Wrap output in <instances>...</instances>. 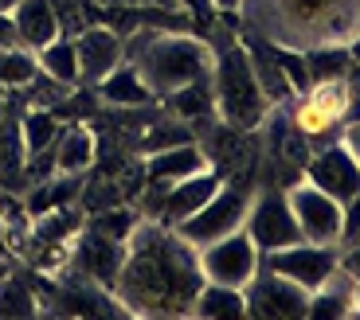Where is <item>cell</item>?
Segmentation results:
<instances>
[{"label":"cell","mask_w":360,"mask_h":320,"mask_svg":"<svg viewBox=\"0 0 360 320\" xmlns=\"http://www.w3.org/2000/svg\"><path fill=\"white\" fill-rule=\"evenodd\" d=\"M12 20H16L20 44L32 47V51H39L51 39H59V20H55L51 0H20L16 8H12Z\"/></svg>","instance_id":"18"},{"label":"cell","mask_w":360,"mask_h":320,"mask_svg":"<svg viewBox=\"0 0 360 320\" xmlns=\"http://www.w3.org/2000/svg\"><path fill=\"white\" fill-rule=\"evenodd\" d=\"M86 4H90V8H122V4H126V0H86Z\"/></svg>","instance_id":"36"},{"label":"cell","mask_w":360,"mask_h":320,"mask_svg":"<svg viewBox=\"0 0 360 320\" xmlns=\"http://www.w3.org/2000/svg\"><path fill=\"white\" fill-rule=\"evenodd\" d=\"M161 106L169 109L172 117H180V121H204V117L216 114V94H212V74L207 79H196L188 82V86L172 90V94H165Z\"/></svg>","instance_id":"22"},{"label":"cell","mask_w":360,"mask_h":320,"mask_svg":"<svg viewBox=\"0 0 360 320\" xmlns=\"http://www.w3.org/2000/svg\"><path fill=\"white\" fill-rule=\"evenodd\" d=\"M39 316V297L16 274H0V320H32Z\"/></svg>","instance_id":"26"},{"label":"cell","mask_w":360,"mask_h":320,"mask_svg":"<svg viewBox=\"0 0 360 320\" xmlns=\"http://www.w3.org/2000/svg\"><path fill=\"white\" fill-rule=\"evenodd\" d=\"M137 219L141 215L137 211H129V207H102V211H94L86 219V227L90 231H98V234H106V239H114V242H126L129 234H134V227H137Z\"/></svg>","instance_id":"29"},{"label":"cell","mask_w":360,"mask_h":320,"mask_svg":"<svg viewBox=\"0 0 360 320\" xmlns=\"http://www.w3.org/2000/svg\"><path fill=\"white\" fill-rule=\"evenodd\" d=\"M122 262H126V242H114L106 234L90 231L86 222H82V231L71 239V269L82 274L86 281L110 289V293H114V281L122 274Z\"/></svg>","instance_id":"13"},{"label":"cell","mask_w":360,"mask_h":320,"mask_svg":"<svg viewBox=\"0 0 360 320\" xmlns=\"http://www.w3.org/2000/svg\"><path fill=\"white\" fill-rule=\"evenodd\" d=\"M75 59H79V82L98 86L117 62H126V47H122V36L114 27L90 24L75 36Z\"/></svg>","instance_id":"14"},{"label":"cell","mask_w":360,"mask_h":320,"mask_svg":"<svg viewBox=\"0 0 360 320\" xmlns=\"http://www.w3.org/2000/svg\"><path fill=\"white\" fill-rule=\"evenodd\" d=\"M352 316V277L345 269H333V277L309 293L306 320H345Z\"/></svg>","instance_id":"20"},{"label":"cell","mask_w":360,"mask_h":320,"mask_svg":"<svg viewBox=\"0 0 360 320\" xmlns=\"http://www.w3.org/2000/svg\"><path fill=\"white\" fill-rule=\"evenodd\" d=\"M39 74V59L32 47H8L0 51V86L4 90H24Z\"/></svg>","instance_id":"28"},{"label":"cell","mask_w":360,"mask_h":320,"mask_svg":"<svg viewBox=\"0 0 360 320\" xmlns=\"http://www.w3.org/2000/svg\"><path fill=\"white\" fill-rule=\"evenodd\" d=\"M82 222H86V211H79L75 204L51 207V211L32 219V239L36 242H71L82 231Z\"/></svg>","instance_id":"24"},{"label":"cell","mask_w":360,"mask_h":320,"mask_svg":"<svg viewBox=\"0 0 360 320\" xmlns=\"http://www.w3.org/2000/svg\"><path fill=\"white\" fill-rule=\"evenodd\" d=\"M349 55H352V67H356V71H360V36H356V39H352V44H349Z\"/></svg>","instance_id":"38"},{"label":"cell","mask_w":360,"mask_h":320,"mask_svg":"<svg viewBox=\"0 0 360 320\" xmlns=\"http://www.w3.org/2000/svg\"><path fill=\"white\" fill-rule=\"evenodd\" d=\"M306 67L314 82H333V79H349L352 71V55L345 44H321V47H306Z\"/></svg>","instance_id":"25"},{"label":"cell","mask_w":360,"mask_h":320,"mask_svg":"<svg viewBox=\"0 0 360 320\" xmlns=\"http://www.w3.org/2000/svg\"><path fill=\"white\" fill-rule=\"evenodd\" d=\"M16 4H20V0H0V12H12Z\"/></svg>","instance_id":"39"},{"label":"cell","mask_w":360,"mask_h":320,"mask_svg":"<svg viewBox=\"0 0 360 320\" xmlns=\"http://www.w3.org/2000/svg\"><path fill=\"white\" fill-rule=\"evenodd\" d=\"M0 254H4V222H0Z\"/></svg>","instance_id":"40"},{"label":"cell","mask_w":360,"mask_h":320,"mask_svg":"<svg viewBox=\"0 0 360 320\" xmlns=\"http://www.w3.org/2000/svg\"><path fill=\"white\" fill-rule=\"evenodd\" d=\"M337 269H345L352 281L360 277V239H352L349 250H345V254H337Z\"/></svg>","instance_id":"32"},{"label":"cell","mask_w":360,"mask_h":320,"mask_svg":"<svg viewBox=\"0 0 360 320\" xmlns=\"http://www.w3.org/2000/svg\"><path fill=\"white\" fill-rule=\"evenodd\" d=\"M212 94H216V114L224 117L227 129L239 133H255L266 125L270 102L262 94L259 79H255L251 55H247L243 39H227L216 51L212 62Z\"/></svg>","instance_id":"4"},{"label":"cell","mask_w":360,"mask_h":320,"mask_svg":"<svg viewBox=\"0 0 360 320\" xmlns=\"http://www.w3.org/2000/svg\"><path fill=\"white\" fill-rule=\"evenodd\" d=\"M184 141H196L192 129H188V121L157 114V125L141 133V152L149 156V152H157V149H172V145H184Z\"/></svg>","instance_id":"30"},{"label":"cell","mask_w":360,"mask_h":320,"mask_svg":"<svg viewBox=\"0 0 360 320\" xmlns=\"http://www.w3.org/2000/svg\"><path fill=\"white\" fill-rule=\"evenodd\" d=\"M204 168H212L207 152L200 149L196 141H184V145H172V149L149 152L145 164H141V176L149 187H169V184H176V180H188Z\"/></svg>","instance_id":"15"},{"label":"cell","mask_w":360,"mask_h":320,"mask_svg":"<svg viewBox=\"0 0 360 320\" xmlns=\"http://www.w3.org/2000/svg\"><path fill=\"white\" fill-rule=\"evenodd\" d=\"M212 4L219 16H239V8H243V0H212Z\"/></svg>","instance_id":"35"},{"label":"cell","mask_w":360,"mask_h":320,"mask_svg":"<svg viewBox=\"0 0 360 320\" xmlns=\"http://www.w3.org/2000/svg\"><path fill=\"white\" fill-rule=\"evenodd\" d=\"M243 47H247V55H251L255 79H259V86H262V94H266L270 109H274V106H290V102H294V90H290L286 74H282L278 59H274V44H266L262 36H247Z\"/></svg>","instance_id":"16"},{"label":"cell","mask_w":360,"mask_h":320,"mask_svg":"<svg viewBox=\"0 0 360 320\" xmlns=\"http://www.w3.org/2000/svg\"><path fill=\"white\" fill-rule=\"evenodd\" d=\"M176 4H180V8H188V16L196 20V24H207V27L216 24V16H219L212 0H176Z\"/></svg>","instance_id":"31"},{"label":"cell","mask_w":360,"mask_h":320,"mask_svg":"<svg viewBox=\"0 0 360 320\" xmlns=\"http://www.w3.org/2000/svg\"><path fill=\"white\" fill-rule=\"evenodd\" d=\"M251 199H255V187L251 184L224 180V184L216 187V196L207 199L200 211H192L184 222H176L172 231H176L180 239H188L192 246L200 250V246H207V242H216V239H227L231 231H243Z\"/></svg>","instance_id":"5"},{"label":"cell","mask_w":360,"mask_h":320,"mask_svg":"<svg viewBox=\"0 0 360 320\" xmlns=\"http://www.w3.org/2000/svg\"><path fill=\"white\" fill-rule=\"evenodd\" d=\"M259 266L274 269V274L290 277L294 285H302L306 293H314L317 285H325L337 269V246H321V242H294V246L270 250L259 254Z\"/></svg>","instance_id":"10"},{"label":"cell","mask_w":360,"mask_h":320,"mask_svg":"<svg viewBox=\"0 0 360 320\" xmlns=\"http://www.w3.org/2000/svg\"><path fill=\"white\" fill-rule=\"evenodd\" d=\"M302 176L321 187L325 196H333L341 207L360 196V164L341 137L317 145V152L306 160V172H302Z\"/></svg>","instance_id":"12"},{"label":"cell","mask_w":360,"mask_h":320,"mask_svg":"<svg viewBox=\"0 0 360 320\" xmlns=\"http://www.w3.org/2000/svg\"><path fill=\"white\" fill-rule=\"evenodd\" d=\"M243 231L251 234V242L259 246V254H270V250L294 246L302 242V227H297L294 211L286 204V187H266L262 184L255 192L251 207H247V222Z\"/></svg>","instance_id":"7"},{"label":"cell","mask_w":360,"mask_h":320,"mask_svg":"<svg viewBox=\"0 0 360 320\" xmlns=\"http://www.w3.org/2000/svg\"><path fill=\"white\" fill-rule=\"evenodd\" d=\"M200 266H204V281L243 289L259 269V246L251 242L247 231H231L227 239L200 246Z\"/></svg>","instance_id":"11"},{"label":"cell","mask_w":360,"mask_h":320,"mask_svg":"<svg viewBox=\"0 0 360 320\" xmlns=\"http://www.w3.org/2000/svg\"><path fill=\"white\" fill-rule=\"evenodd\" d=\"M286 204L294 211L302 239L306 242H321V246H337L341 242V227H345V207L333 196H325L317 184L297 180L286 187Z\"/></svg>","instance_id":"9"},{"label":"cell","mask_w":360,"mask_h":320,"mask_svg":"<svg viewBox=\"0 0 360 320\" xmlns=\"http://www.w3.org/2000/svg\"><path fill=\"white\" fill-rule=\"evenodd\" d=\"M36 59H39V71L51 74V79L67 82V86H75V82H79V59H75V39H67V36L51 39L47 47H39V51H36Z\"/></svg>","instance_id":"27"},{"label":"cell","mask_w":360,"mask_h":320,"mask_svg":"<svg viewBox=\"0 0 360 320\" xmlns=\"http://www.w3.org/2000/svg\"><path fill=\"white\" fill-rule=\"evenodd\" d=\"M126 62L141 74V82L153 90V98H165L172 90L188 86L212 74V44L192 32H157V27H134V36H122Z\"/></svg>","instance_id":"2"},{"label":"cell","mask_w":360,"mask_h":320,"mask_svg":"<svg viewBox=\"0 0 360 320\" xmlns=\"http://www.w3.org/2000/svg\"><path fill=\"white\" fill-rule=\"evenodd\" d=\"M352 316H360V277L352 281Z\"/></svg>","instance_id":"37"},{"label":"cell","mask_w":360,"mask_h":320,"mask_svg":"<svg viewBox=\"0 0 360 320\" xmlns=\"http://www.w3.org/2000/svg\"><path fill=\"white\" fill-rule=\"evenodd\" d=\"M192 316H207V320H239V316H247L243 289L204 281V289L196 293V305H192Z\"/></svg>","instance_id":"23"},{"label":"cell","mask_w":360,"mask_h":320,"mask_svg":"<svg viewBox=\"0 0 360 320\" xmlns=\"http://www.w3.org/2000/svg\"><path fill=\"white\" fill-rule=\"evenodd\" d=\"M94 90H98V98L106 102V106H114V109H141V106H153L157 102L153 90L145 86L141 74H137L129 62H117Z\"/></svg>","instance_id":"17"},{"label":"cell","mask_w":360,"mask_h":320,"mask_svg":"<svg viewBox=\"0 0 360 320\" xmlns=\"http://www.w3.org/2000/svg\"><path fill=\"white\" fill-rule=\"evenodd\" d=\"M98 160V141L86 125H67L59 141H55V172H71V176H82Z\"/></svg>","instance_id":"19"},{"label":"cell","mask_w":360,"mask_h":320,"mask_svg":"<svg viewBox=\"0 0 360 320\" xmlns=\"http://www.w3.org/2000/svg\"><path fill=\"white\" fill-rule=\"evenodd\" d=\"M251 27L278 47H321L360 36V0H266V16H251Z\"/></svg>","instance_id":"3"},{"label":"cell","mask_w":360,"mask_h":320,"mask_svg":"<svg viewBox=\"0 0 360 320\" xmlns=\"http://www.w3.org/2000/svg\"><path fill=\"white\" fill-rule=\"evenodd\" d=\"M204 289L200 250L157 219H137L126 239V262L114 281V297L126 316H192Z\"/></svg>","instance_id":"1"},{"label":"cell","mask_w":360,"mask_h":320,"mask_svg":"<svg viewBox=\"0 0 360 320\" xmlns=\"http://www.w3.org/2000/svg\"><path fill=\"white\" fill-rule=\"evenodd\" d=\"M243 301H247V316L255 320H306L309 312L306 289L266 266H259L255 277L243 285Z\"/></svg>","instance_id":"8"},{"label":"cell","mask_w":360,"mask_h":320,"mask_svg":"<svg viewBox=\"0 0 360 320\" xmlns=\"http://www.w3.org/2000/svg\"><path fill=\"white\" fill-rule=\"evenodd\" d=\"M20 121V141H24V156L32 152H44L59 141V133L67 129V121L59 117V109H44V106H27L24 114L16 117Z\"/></svg>","instance_id":"21"},{"label":"cell","mask_w":360,"mask_h":320,"mask_svg":"<svg viewBox=\"0 0 360 320\" xmlns=\"http://www.w3.org/2000/svg\"><path fill=\"white\" fill-rule=\"evenodd\" d=\"M8 47H24V44H20V32H16L12 12H0V51H8Z\"/></svg>","instance_id":"33"},{"label":"cell","mask_w":360,"mask_h":320,"mask_svg":"<svg viewBox=\"0 0 360 320\" xmlns=\"http://www.w3.org/2000/svg\"><path fill=\"white\" fill-rule=\"evenodd\" d=\"M345 102H349V86L345 79L333 82H314V86L294 98V125L309 137V145H325V141H337L345 129Z\"/></svg>","instance_id":"6"},{"label":"cell","mask_w":360,"mask_h":320,"mask_svg":"<svg viewBox=\"0 0 360 320\" xmlns=\"http://www.w3.org/2000/svg\"><path fill=\"white\" fill-rule=\"evenodd\" d=\"M341 141L349 145V152H352V156H356V164H360V121L345 125V129H341Z\"/></svg>","instance_id":"34"}]
</instances>
